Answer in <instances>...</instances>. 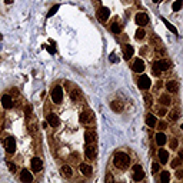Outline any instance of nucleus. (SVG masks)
I'll return each instance as SVG.
<instances>
[{
  "label": "nucleus",
  "mask_w": 183,
  "mask_h": 183,
  "mask_svg": "<svg viewBox=\"0 0 183 183\" xmlns=\"http://www.w3.org/2000/svg\"><path fill=\"white\" fill-rule=\"evenodd\" d=\"M145 35H146V32H145L143 29H137V30H136V39L142 40V39L145 37Z\"/></svg>",
  "instance_id": "obj_32"
},
{
  "label": "nucleus",
  "mask_w": 183,
  "mask_h": 183,
  "mask_svg": "<svg viewBox=\"0 0 183 183\" xmlns=\"http://www.w3.org/2000/svg\"><path fill=\"white\" fill-rule=\"evenodd\" d=\"M150 84H152V80L149 79V76H140L139 79H137V86L142 89V90H147L149 87H150Z\"/></svg>",
  "instance_id": "obj_6"
},
{
  "label": "nucleus",
  "mask_w": 183,
  "mask_h": 183,
  "mask_svg": "<svg viewBox=\"0 0 183 183\" xmlns=\"http://www.w3.org/2000/svg\"><path fill=\"white\" fill-rule=\"evenodd\" d=\"M135 22L139 24V26H146L147 23H149V17H147L146 13H137L136 14V17H135Z\"/></svg>",
  "instance_id": "obj_7"
},
{
  "label": "nucleus",
  "mask_w": 183,
  "mask_h": 183,
  "mask_svg": "<svg viewBox=\"0 0 183 183\" xmlns=\"http://www.w3.org/2000/svg\"><path fill=\"white\" fill-rule=\"evenodd\" d=\"M156 143H157L159 146H163V145L166 143V135L159 132V133L156 135Z\"/></svg>",
  "instance_id": "obj_24"
},
{
  "label": "nucleus",
  "mask_w": 183,
  "mask_h": 183,
  "mask_svg": "<svg viewBox=\"0 0 183 183\" xmlns=\"http://www.w3.org/2000/svg\"><path fill=\"white\" fill-rule=\"evenodd\" d=\"M182 4H183V0H176L173 3V12H179L182 9Z\"/></svg>",
  "instance_id": "obj_31"
},
{
  "label": "nucleus",
  "mask_w": 183,
  "mask_h": 183,
  "mask_svg": "<svg viewBox=\"0 0 183 183\" xmlns=\"http://www.w3.org/2000/svg\"><path fill=\"white\" fill-rule=\"evenodd\" d=\"M86 157L87 159H95L96 157V147L93 145H87L86 146Z\"/></svg>",
  "instance_id": "obj_20"
},
{
  "label": "nucleus",
  "mask_w": 183,
  "mask_h": 183,
  "mask_svg": "<svg viewBox=\"0 0 183 183\" xmlns=\"http://www.w3.org/2000/svg\"><path fill=\"white\" fill-rule=\"evenodd\" d=\"M110 30H112L113 33H116V35H117V33H120V32H122V26H120L119 23H114V22H113V23H112V26H110Z\"/></svg>",
  "instance_id": "obj_27"
},
{
  "label": "nucleus",
  "mask_w": 183,
  "mask_h": 183,
  "mask_svg": "<svg viewBox=\"0 0 183 183\" xmlns=\"http://www.w3.org/2000/svg\"><path fill=\"white\" fill-rule=\"evenodd\" d=\"M159 102H160L162 105H165V106H169V105L172 103V99H170L169 95H162V96L159 97Z\"/></svg>",
  "instance_id": "obj_25"
},
{
  "label": "nucleus",
  "mask_w": 183,
  "mask_h": 183,
  "mask_svg": "<svg viewBox=\"0 0 183 183\" xmlns=\"http://www.w3.org/2000/svg\"><path fill=\"white\" fill-rule=\"evenodd\" d=\"M24 114H26V117H29V116L32 114V106H26V109H24Z\"/></svg>",
  "instance_id": "obj_40"
},
{
  "label": "nucleus",
  "mask_w": 183,
  "mask_h": 183,
  "mask_svg": "<svg viewBox=\"0 0 183 183\" xmlns=\"http://www.w3.org/2000/svg\"><path fill=\"white\" fill-rule=\"evenodd\" d=\"M44 47L47 49V52H49V53L54 54V52H56V49H54V47H52V46H44Z\"/></svg>",
  "instance_id": "obj_42"
},
{
  "label": "nucleus",
  "mask_w": 183,
  "mask_h": 183,
  "mask_svg": "<svg viewBox=\"0 0 183 183\" xmlns=\"http://www.w3.org/2000/svg\"><path fill=\"white\" fill-rule=\"evenodd\" d=\"M157 156H159V160H160V163H162V165L167 163V160H169V153H167L166 150L160 149V150H159V153H157Z\"/></svg>",
  "instance_id": "obj_21"
},
{
  "label": "nucleus",
  "mask_w": 183,
  "mask_h": 183,
  "mask_svg": "<svg viewBox=\"0 0 183 183\" xmlns=\"http://www.w3.org/2000/svg\"><path fill=\"white\" fill-rule=\"evenodd\" d=\"M113 163H114V166H116L117 169L124 170V169H127L129 165H130V157H129L126 153H123V152H117V153L114 154V157H113Z\"/></svg>",
  "instance_id": "obj_1"
},
{
  "label": "nucleus",
  "mask_w": 183,
  "mask_h": 183,
  "mask_svg": "<svg viewBox=\"0 0 183 183\" xmlns=\"http://www.w3.org/2000/svg\"><path fill=\"white\" fill-rule=\"evenodd\" d=\"M178 147V140L176 139H172L170 140V149H176Z\"/></svg>",
  "instance_id": "obj_41"
},
{
  "label": "nucleus",
  "mask_w": 183,
  "mask_h": 183,
  "mask_svg": "<svg viewBox=\"0 0 183 183\" xmlns=\"http://www.w3.org/2000/svg\"><path fill=\"white\" fill-rule=\"evenodd\" d=\"M57 10H59V4L53 6V7H52V9L49 10V13H47V17H52V16H53V14H54V13H56Z\"/></svg>",
  "instance_id": "obj_33"
},
{
  "label": "nucleus",
  "mask_w": 183,
  "mask_h": 183,
  "mask_svg": "<svg viewBox=\"0 0 183 183\" xmlns=\"http://www.w3.org/2000/svg\"><path fill=\"white\" fill-rule=\"evenodd\" d=\"M169 117H170V120H178L179 117H180V112L179 109H173L170 113H169Z\"/></svg>",
  "instance_id": "obj_26"
},
{
  "label": "nucleus",
  "mask_w": 183,
  "mask_h": 183,
  "mask_svg": "<svg viewBox=\"0 0 183 183\" xmlns=\"http://www.w3.org/2000/svg\"><path fill=\"white\" fill-rule=\"evenodd\" d=\"M4 147H6V152H7V153L13 154V153L16 152V139L12 137V136H9V137L6 139V142H4Z\"/></svg>",
  "instance_id": "obj_5"
},
{
  "label": "nucleus",
  "mask_w": 183,
  "mask_h": 183,
  "mask_svg": "<svg viewBox=\"0 0 183 183\" xmlns=\"http://www.w3.org/2000/svg\"><path fill=\"white\" fill-rule=\"evenodd\" d=\"M41 169H43V162H41V159L33 157V159H32V170H33V172H40Z\"/></svg>",
  "instance_id": "obj_12"
},
{
  "label": "nucleus",
  "mask_w": 183,
  "mask_h": 183,
  "mask_svg": "<svg viewBox=\"0 0 183 183\" xmlns=\"http://www.w3.org/2000/svg\"><path fill=\"white\" fill-rule=\"evenodd\" d=\"M10 92H12V95H16V96L19 95V92H17V89H14V87H13V89H12Z\"/></svg>",
  "instance_id": "obj_46"
},
{
  "label": "nucleus",
  "mask_w": 183,
  "mask_h": 183,
  "mask_svg": "<svg viewBox=\"0 0 183 183\" xmlns=\"http://www.w3.org/2000/svg\"><path fill=\"white\" fill-rule=\"evenodd\" d=\"M166 113H167V112H166V109H165V107H162V109H159V114H160V116H165Z\"/></svg>",
  "instance_id": "obj_45"
},
{
  "label": "nucleus",
  "mask_w": 183,
  "mask_h": 183,
  "mask_svg": "<svg viewBox=\"0 0 183 183\" xmlns=\"http://www.w3.org/2000/svg\"><path fill=\"white\" fill-rule=\"evenodd\" d=\"M110 107L113 112H122L123 110V103L120 102V100H113L112 103H110Z\"/></svg>",
  "instance_id": "obj_22"
},
{
  "label": "nucleus",
  "mask_w": 183,
  "mask_h": 183,
  "mask_svg": "<svg viewBox=\"0 0 183 183\" xmlns=\"http://www.w3.org/2000/svg\"><path fill=\"white\" fill-rule=\"evenodd\" d=\"M170 67V62H167V60H163V59H160V60H156L154 63H153V73L156 74V76H159L160 72H163V70H167Z\"/></svg>",
  "instance_id": "obj_2"
},
{
  "label": "nucleus",
  "mask_w": 183,
  "mask_h": 183,
  "mask_svg": "<svg viewBox=\"0 0 183 183\" xmlns=\"http://www.w3.org/2000/svg\"><path fill=\"white\" fill-rule=\"evenodd\" d=\"M159 169H160L159 163H153V165H152V170H153V173H157V172H159Z\"/></svg>",
  "instance_id": "obj_39"
},
{
  "label": "nucleus",
  "mask_w": 183,
  "mask_h": 183,
  "mask_svg": "<svg viewBox=\"0 0 183 183\" xmlns=\"http://www.w3.org/2000/svg\"><path fill=\"white\" fill-rule=\"evenodd\" d=\"M84 142H86V145H93V143L96 142V133L87 130V132L84 133Z\"/></svg>",
  "instance_id": "obj_14"
},
{
  "label": "nucleus",
  "mask_w": 183,
  "mask_h": 183,
  "mask_svg": "<svg viewBox=\"0 0 183 183\" xmlns=\"http://www.w3.org/2000/svg\"><path fill=\"white\" fill-rule=\"evenodd\" d=\"M179 157H180V159L183 157V150H179Z\"/></svg>",
  "instance_id": "obj_48"
},
{
  "label": "nucleus",
  "mask_w": 183,
  "mask_h": 183,
  "mask_svg": "<svg viewBox=\"0 0 183 183\" xmlns=\"http://www.w3.org/2000/svg\"><path fill=\"white\" fill-rule=\"evenodd\" d=\"M20 180H22V182H27V183L32 182V180H33V175H32V172L23 169V172L20 173Z\"/></svg>",
  "instance_id": "obj_17"
},
{
  "label": "nucleus",
  "mask_w": 183,
  "mask_h": 183,
  "mask_svg": "<svg viewBox=\"0 0 183 183\" xmlns=\"http://www.w3.org/2000/svg\"><path fill=\"white\" fill-rule=\"evenodd\" d=\"M112 180H113V178H112V176H107V178H106V182H112Z\"/></svg>",
  "instance_id": "obj_47"
},
{
  "label": "nucleus",
  "mask_w": 183,
  "mask_h": 183,
  "mask_svg": "<svg viewBox=\"0 0 183 183\" xmlns=\"http://www.w3.org/2000/svg\"><path fill=\"white\" fill-rule=\"evenodd\" d=\"M93 120V113L92 112H83L80 114V122L82 123H90Z\"/></svg>",
  "instance_id": "obj_18"
},
{
  "label": "nucleus",
  "mask_w": 183,
  "mask_h": 183,
  "mask_svg": "<svg viewBox=\"0 0 183 183\" xmlns=\"http://www.w3.org/2000/svg\"><path fill=\"white\" fill-rule=\"evenodd\" d=\"M4 1H6V4H10V3H13L14 0H4Z\"/></svg>",
  "instance_id": "obj_49"
},
{
  "label": "nucleus",
  "mask_w": 183,
  "mask_h": 183,
  "mask_svg": "<svg viewBox=\"0 0 183 183\" xmlns=\"http://www.w3.org/2000/svg\"><path fill=\"white\" fill-rule=\"evenodd\" d=\"M109 9L107 7H100L99 9V12H97V19L100 20V22H106L107 19H109Z\"/></svg>",
  "instance_id": "obj_8"
},
{
  "label": "nucleus",
  "mask_w": 183,
  "mask_h": 183,
  "mask_svg": "<svg viewBox=\"0 0 183 183\" xmlns=\"http://www.w3.org/2000/svg\"><path fill=\"white\" fill-rule=\"evenodd\" d=\"M166 89H167V92L176 93V92L179 90V84H178L176 80H169V82L166 83Z\"/></svg>",
  "instance_id": "obj_16"
},
{
  "label": "nucleus",
  "mask_w": 183,
  "mask_h": 183,
  "mask_svg": "<svg viewBox=\"0 0 183 183\" xmlns=\"http://www.w3.org/2000/svg\"><path fill=\"white\" fill-rule=\"evenodd\" d=\"M109 60L112 62V63H117L119 62V57L116 56V53H110V57H109Z\"/></svg>",
  "instance_id": "obj_37"
},
{
  "label": "nucleus",
  "mask_w": 183,
  "mask_h": 183,
  "mask_svg": "<svg viewBox=\"0 0 183 183\" xmlns=\"http://www.w3.org/2000/svg\"><path fill=\"white\" fill-rule=\"evenodd\" d=\"M7 167H9V170H10L12 173H16V170H17L16 165H14V163H12V162H7Z\"/></svg>",
  "instance_id": "obj_35"
},
{
  "label": "nucleus",
  "mask_w": 183,
  "mask_h": 183,
  "mask_svg": "<svg viewBox=\"0 0 183 183\" xmlns=\"http://www.w3.org/2000/svg\"><path fill=\"white\" fill-rule=\"evenodd\" d=\"M132 69H133L135 72H137V73H142V72L145 70V63H143V60H142V59H136V60L133 62Z\"/></svg>",
  "instance_id": "obj_11"
},
{
  "label": "nucleus",
  "mask_w": 183,
  "mask_h": 183,
  "mask_svg": "<svg viewBox=\"0 0 183 183\" xmlns=\"http://www.w3.org/2000/svg\"><path fill=\"white\" fill-rule=\"evenodd\" d=\"M47 123H49L52 127H57V126L60 124V120H59V117H57L54 113H49V114H47Z\"/></svg>",
  "instance_id": "obj_10"
},
{
  "label": "nucleus",
  "mask_w": 183,
  "mask_h": 183,
  "mask_svg": "<svg viewBox=\"0 0 183 183\" xmlns=\"http://www.w3.org/2000/svg\"><path fill=\"white\" fill-rule=\"evenodd\" d=\"M133 53H135V49L130 46V44H126L124 47H123V56H124V59L127 60V59H130L132 56H133Z\"/></svg>",
  "instance_id": "obj_19"
},
{
  "label": "nucleus",
  "mask_w": 183,
  "mask_h": 183,
  "mask_svg": "<svg viewBox=\"0 0 183 183\" xmlns=\"http://www.w3.org/2000/svg\"><path fill=\"white\" fill-rule=\"evenodd\" d=\"M79 170H80L84 176H92V173H93L92 166H89V165H86V163H80V165H79Z\"/></svg>",
  "instance_id": "obj_13"
},
{
  "label": "nucleus",
  "mask_w": 183,
  "mask_h": 183,
  "mask_svg": "<svg viewBox=\"0 0 183 183\" xmlns=\"http://www.w3.org/2000/svg\"><path fill=\"white\" fill-rule=\"evenodd\" d=\"M162 22H163V23L166 24V27H167L169 30H172V32H173L175 35H178V30H176V27H175V26H172V24H170V23H169V22H167L166 19H162Z\"/></svg>",
  "instance_id": "obj_30"
},
{
  "label": "nucleus",
  "mask_w": 183,
  "mask_h": 183,
  "mask_svg": "<svg viewBox=\"0 0 183 183\" xmlns=\"http://www.w3.org/2000/svg\"><path fill=\"white\" fill-rule=\"evenodd\" d=\"M160 180H162L163 183H167L169 180H170V173H169V172H166V170H165V172H162V175H160Z\"/></svg>",
  "instance_id": "obj_28"
},
{
  "label": "nucleus",
  "mask_w": 183,
  "mask_h": 183,
  "mask_svg": "<svg viewBox=\"0 0 183 183\" xmlns=\"http://www.w3.org/2000/svg\"><path fill=\"white\" fill-rule=\"evenodd\" d=\"M166 127H167V124H166L165 122H160V124H159V129H162V130H163V129H166Z\"/></svg>",
  "instance_id": "obj_44"
},
{
  "label": "nucleus",
  "mask_w": 183,
  "mask_h": 183,
  "mask_svg": "<svg viewBox=\"0 0 183 183\" xmlns=\"http://www.w3.org/2000/svg\"><path fill=\"white\" fill-rule=\"evenodd\" d=\"M143 178H145L143 167H142L140 165H135V166H133V180L140 182V180H143Z\"/></svg>",
  "instance_id": "obj_4"
},
{
  "label": "nucleus",
  "mask_w": 183,
  "mask_h": 183,
  "mask_svg": "<svg viewBox=\"0 0 183 183\" xmlns=\"http://www.w3.org/2000/svg\"><path fill=\"white\" fill-rule=\"evenodd\" d=\"M145 102H146L147 106H150V105H152L153 99H152V96H150V95H145Z\"/></svg>",
  "instance_id": "obj_38"
},
{
  "label": "nucleus",
  "mask_w": 183,
  "mask_h": 183,
  "mask_svg": "<svg viewBox=\"0 0 183 183\" xmlns=\"http://www.w3.org/2000/svg\"><path fill=\"white\" fill-rule=\"evenodd\" d=\"M70 99H72L73 102H77V100L80 99V92H79V90H73V92H70Z\"/></svg>",
  "instance_id": "obj_29"
},
{
  "label": "nucleus",
  "mask_w": 183,
  "mask_h": 183,
  "mask_svg": "<svg viewBox=\"0 0 183 183\" xmlns=\"http://www.w3.org/2000/svg\"><path fill=\"white\" fill-rule=\"evenodd\" d=\"M27 129H29V133H30V135H35V133H36V124H35V123H30V124L27 126Z\"/></svg>",
  "instance_id": "obj_36"
},
{
  "label": "nucleus",
  "mask_w": 183,
  "mask_h": 183,
  "mask_svg": "<svg viewBox=\"0 0 183 183\" xmlns=\"http://www.w3.org/2000/svg\"><path fill=\"white\" fill-rule=\"evenodd\" d=\"M52 100H53V103H60L62 100H63V90H62V87L60 86H54L53 87V90H52Z\"/></svg>",
  "instance_id": "obj_3"
},
{
  "label": "nucleus",
  "mask_w": 183,
  "mask_h": 183,
  "mask_svg": "<svg viewBox=\"0 0 183 183\" xmlns=\"http://www.w3.org/2000/svg\"><path fill=\"white\" fill-rule=\"evenodd\" d=\"M60 173H62V176H63V178H66V179L72 178V175H73L72 167H70L69 165H63V166L60 167Z\"/></svg>",
  "instance_id": "obj_15"
},
{
  "label": "nucleus",
  "mask_w": 183,
  "mask_h": 183,
  "mask_svg": "<svg viewBox=\"0 0 183 183\" xmlns=\"http://www.w3.org/2000/svg\"><path fill=\"white\" fill-rule=\"evenodd\" d=\"M1 106L4 109H12L13 107V100H12L10 95H3L1 96Z\"/></svg>",
  "instance_id": "obj_9"
},
{
  "label": "nucleus",
  "mask_w": 183,
  "mask_h": 183,
  "mask_svg": "<svg viewBox=\"0 0 183 183\" xmlns=\"http://www.w3.org/2000/svg\"><path fill=\"white\" fill-rule=\"evenodd\" d=\"M182 165V159L180 157H176L173 162H172V167H179Z\"/></svg>",
  "instance_id": "obj_34"
},
{
  "label": "nucleus",
  "mask_w": 183,
  "mask_h": 183,
  "mask_svg": "<svg viewBox=\"0 0 183 183\" xmlns=\"http://www.w3.org/2000/svg\"><path fill=\"white\" fill-rule=\"evenodd\" d=\"M146 123H147V126H149V127H154V126L157 124V119H156L153 114H147Z\"/></svg>",
  "instance_id": "obj_23"
},
{
  "label": "nucleus",
  "mask_w": 183,
  "mask_h": 183,
  "mask_svg": "<svg viewBox=\"0 0 183 183\" xmlns=\"http://www.w3.org/2000/svg\"><path fill=\"white\" fill-rule=\"evenodd\" d=\"M176 178H178V179H182L183 178V170H178V172H176Z\"/></svg>",
  "instance_id": "obj_43"
}]
</instances>
